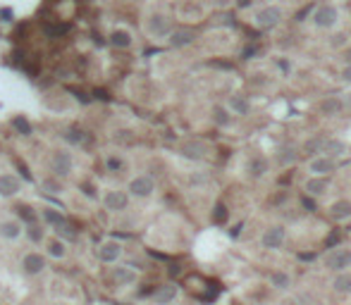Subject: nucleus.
<instances>
[{"label": "nucleus", "instance_id": "nucleus-32", "mask_svg": "<svg viewBox=\"0 0 351 305\" xmlns=\"http://www.w3.org/2000/svg\"><path fill=\"white\" fill-rule=\"evenodd\" d=\"M65 139H67L69 143H84V141H86V134L74 127V129H69V131L65 134Z\"/></svg>", "mask_w": 351, "mask_h": 305}, {"label": "nucleus", "instance_id": "nucleus-31", "mask_svg": "<svg viewBox=\"0 0 351 305\" xmlns=\"http://www.w3.org/2000/svg\"><path fill=\"white\" fill-rule=\"evenodd\" d=\"M12 127L19 131L22 136H29V134H31V124L24 120V117H14V120H12Z\"/></svg>", "mask_w": 351, "mask_h": 305}, {"label": "nucleus", "instance_id": "nucleus-11", "mask_svg": "<svg viewBox=\"0 0 351 305\" xmlns=\"http://www.w3.org/2000/svg\"><path fill=\"white\" fill-rule=\"evenodd\" d=\"M120 255H122V246L115 243V241H108V243H103L98 248V260L103 262H115Z\"/></svg>", "mask_w": 351, "mask_h": 305}, {"label": "nucleus", "instance_id": "nucleus-1", "mask_svg": "<svg viewBox=\"0 0 351 305\" xmlns=\"http://www.w3.org/2000/svg\"><path fill=\"white\" fill-rule=\"evenodd\" d=\"M340 22V10L335 5H318L313 10V24L318 29H332Z\"/></svg>", "mask_w": 351, "mask_h": 305}, {"label": "nucleus", "instance_id": "nucleus-44", "mask_svg": "<svg viewBox=\"0 0 351 305\" xmlns=\"http://www.w3.org/2000/svg\"><path fill=\"white\" fill-rule=\"evenodd\" d=\"M347 105H349V108H351V93H349V96H347Z\"/></svg>", "mask_w": 351, "mask_h": 305}, {"label": "nucleus", "instance_id": "nucleus-8", "mask_svg": "<svg viewBox=\"0 0 351 305\" xmlns=\"http://www.w3.org/2000/svg\"><path fill=\"white\" fill-rule=\"evenodd\" d=\"M53 172L57 176H67L72 172V157H69V152H62L57 151L53 155Z\"/></svg>", "mask_w": 351, "mask_h": 305}, {"label": "nucleus", "instance_id": "nucleus-6", "mask_svg": "<svg viewBox=\"0 0 351 305\" xmlns=\"http://www.w3.org/2000/svg\"><path fill=\"white\" fill-rule=\"evenodd\" d=\"M153 179L151 176H136V179H132V184H129V191H132L134 196H139V198H146V196H151L153 193Z\"/></svg>", "mask_w": 351, "mask_h": 305}, {"label": "nucleus", "instance_id": "nucleus-39", "mask_svg": "<svg viewBox=\"0 0 351 305\" xmlns=\"http://www.w3.org/2000/svg\"><path fill=\"white\" fill-rule=\"evenodd\" d=\"M29 239H31V241H41V239H43V231L31 224V227H29Z\"/></svg>", "mask_w": 351, "mask_h": 305}, {"label": "nucleus", "instance_id": "nucleus-19", "mask_svg": "<svg viewBox=\"0 0 351 305\" xmlns=\"http://www.w3.org/2000/svg\"><path fill=\"white\" fill-rule=\"evenodd\" d=\"M328 179L325 176H311L306 181V191L311 193V196H323L325 191H328Z\"/></svg>", "mask_w": 351, "mask_h": 305}, {"label": "nucleus", "instance_id": "nucleus-10", "mask_svg": "<svg viewBox=\"0 0 351 305\" xmlns=\"http://www.w3.org/2000/svg\"><path fill=\"white\" fill-rule=\"evenodd\" d=\"M22 267L26 274H41L45 270V260L38 255V253H29L22 260Z\"/></svg>", "mask_w": 351, "mask_h": 305}, {"label": "nucleus", "instance_id": "nucleus-38", "mask_svg": "<svg viewBox=\"0 0 351 305\" xmlns=\"http://www.w3.org/2000/svg\"><path fill=\"white\" fill-rule=\"evenodd\" d=\"M330 45H332V48H344V45H347V33H332V36H330Z\"/></svg>", "mask_w": 351, "mask_h": 305}, {"label": "nucleus", "instance_id": "nucleus-23", "mask_svg": "<svg viewBox=\"0 0 351 305\" xmlns=\"http://www.w3.org/2000/svg\"><path fill=\"white\" fill-rule=\"evenodd\" d=\"M182 152L187 155V157H194V160H201L203 155H206V146L198 141H191V143H184V148H182Z\"/></svg>", "mask_w": 351, "mask_h": 305}, {"label": "nucleus", "instance_id": "nucleus-5", "mask_svg": "<svg viewBox=\"0 0 351 305\" xmlns=\"http://www.w3.org/2000/svg\"><path fill=\"white\" fill-rule=\"evenodd\" d=\"M335 169V160L328 157V155H316L311 162H308V172L313 176H325Z\"/></svg>", "mask_w": 351, "mask_h": 305}, {"label": "nucleus", "instance_id": "nucleus-13", "mask_svg": "<svg viewBox=\"0 0 351 305\" xmlns=\"http://www.w3.org/2000/svg\"><path fill=\"white\" fill-rule=\"evenodd\" d=\"M177 298V286H172V284H167V286H158L153 291V301L158 305H167L172 303Z\"/></svg>", "mask_w": 351, "mask_h": 305}, {"label": "nucleus", "instance_id": "nucleus-27", "mask_svg": "<svg viewBox=\"0 0 351 305\" xmlns=\"http://www.w3.org/2000/svg\"><path fill=\"white\" fill-rule=\"evenodd\" d=\"M134 279H136V274H134V270H129V267H117L115 270V282L120 284H132Z\"/></svg>", "mask_w": 351, "mask_h": 305}, {"label": "nucleus", "instance_id": "nucleus-9", "mask_svg": "<svg viewBox=\"0 0 351 305\" xmlns=\"http://www.w3.org/2000/svg\"><path fill=\"white\" fill-rule=\"evenodd\" d=\"M127 203H129V198H127V193H124V191H108V193H105V207H108V210H112V212H120V210H124V207H127Z\"/></svg>", "mask_w": 351, "mask_h": 305}, {"label": "nucleus", "instance_id": "nucleus-17", "mask_svg": "<svg viewBox=\"0 0 351 305\" xmlns=\"http://www.w3.org/2000/svg\"><path fill=\"white\" fill-rule=\"evenodd\" d=\"M19 191V179L12 174L0 176V196H14Z\"/></svg>", "mask_w": 351, "mask_h": 305}, {"label": "nucleus", "instance_id": "nucleus-24", "mask_svg": "<svg viewBox=\"0 0 351 305\" xmlns=\"http://www.w3.org/2000/svg\"><path fill=\"white\" fill-rule=\"evenodd\" d=\"M110 43L115 45V48H129L132 45V36H129V31H112V36H110Z\"/></svg>", "mask_w": 351, "mask_h": 305}, {"label": "nucleus", "instance_id": "nucleus-28", "mask_svg": "<svg viewBox=\"0 0 351 305\" xmlns=\"http://www.w3.org/2000/svg\"><path fill=\"white\" fill-rule=\"evenodd\" d=\"M213 120H215V124H220V127H227L232 122V117H230V112H227V108H215L213 110Z\"/></svg>", "mask_w": 351, "mask_h": 305}, {"label": "nucleus", "instance_id": "nucleus-12", "mask_svg": "<svg viewBox=\"0 0 351 305\" xmlns=\"http://www.w3.org/2000/svg\"><path fill=\"white\" fill-rule=\"evenodd\" d=\"M342 110H344V100H342L340 96H328V98L320 100V112L328 115V117L337 115V112H342Z\"/></svg>", "mask_w": 351, "mask_h": 305}, {"label": "nucleus", "instance_id": "nucleus-3", "mask_svg": "<svg viewBox=\"0 0 351 305\" xmlns=\"http://www.w3.org/2000/svg\"><path fill=\"white\" fill-rule=\"evenodd\" d=\"M280 19H282V10L275 7V5H268L256 14V26L258 29H273V26L280 24Z\"/></svg>", "mask_w": 351, "mask_h": 305}, {"label": "nucleus", "instance_id": "nucleus-2", "mask_svg": "<svg viewBox=\"0 0 351 305\" xmlns=\"http://www.w3.org/2000/svg\"><path fill=\"white\" fill-rule=\"evenodd\" d=\"M325 267L332 270V272H347V267H351V251H344V248H337L332 251L325 258Z\"/></svg>", "mask_w": 351, "mask_h": 305}, {"label": "nucleus", "instance_id": "nucleus-21", "mask_svg": "<svg viewBox=\"0 0 351 305\" xmlns=\"http://www.w3.org/2000/svg\"><path fill=\"white\" fill-rule=\"evenodd\" d=\"M332 289L337 294H351V272H340L332 282Z\"/></svg>", "mask_w": 351, "mask_h": 305}, {"label": "nucleus", "instance_id": "nucleus-30", "mask_svg": "<svg viewBox=\"0 0 351 305\" xmlns=\"http://www.w3.org/2000/svg\"><path fill=\"white\" fill-rule=\"evenodd\" d=\"M43 31L50 36V38H55V36H62V33L69 31V26L67 24H45Z\"/></svg>", "mask_w": 351, "mask_h": 305}, {"label": "nucleus", "instance_id": "nucleus-25", "mask_svg": "<svg viewBox=\"0 0 351 305\" xmlns=\"http://www.w3.org/2000/svg\"><path fill=\"white\" fill-rule=\"evenodd\" d=\"M270 284H273L275 289H280V291H287L289 284H292V279H289L287 272H273L270 274Z\"/></svg>", "mask_w": 351, "mask_h": 305}, {"label": "nucleus", "instance_id": "nucleus-41", "mask_svg": "<svg viewBox=\"0 0 351 305\" xmlns=\"http://www.w3.org/2000/svg\"><path fill=\"white\" fill-rule=\"evenodd\" d=\"M342 79H344V81H349V84H351V65H347V67H344V69H342Z\"/></svg>", "mask_w": 351, "mask_h": 305}, {"label": "nucleus", "instance_id": "nucleus-14", "mask_svg": "<svg viewBox=\"0 0 351 305\" xmlns=\"http://www.w3.org/2000/svg\"><path fill=\"white\" fill-rule=\"evenodd\" d=\"M148 31L153 33V36H170V19L165 17V14H155L151 24H148Z\"/></svg>", "mask_w": 351, "mask_h": 305}, {"label": "nucleus", "instance_id": "nucleus-34", "mask_svg": "<svg viewBox=\"0 0 351 305\" xmlns=\"http://www.w3.org/2000/svg\"><path fill=\"white\" fill-rule=\"evenodd\" d=\"M323 146H325V139H311V141L306 143V152L318 155V152H323Z\"/></svg>", "mask_w": 351, "mask_h": 305}, {"label": "nucleus", "instance_id": "nucleus-37", "mask_svg": "<svg viewBox=\"0 0 351 305\" xmlns=\"http://www.w3.org/2000/svg\"><path fill=\"white\" fill-rule=\"evenodd\" d=\"M48 253H50L53 258H62V255H65V246H62V241H53V243L48 246Z\"/></svg>", "mask_w": 351, "mask_h": 305}, {"label": "nucleus", "instance_id": "nucleus-26", "mask_svg": "<svg viewBox=\"0 0 351 305\" xmlns=\"http://www.w3.org/2000/svg\"><path fill=\"white\" fill-rule=\"evenodd\" d=\"M55 231H57V236H62V239H67V241H74V239H77V229L72 227L67 219H65V222H60V224L55 227Z\"/></svg>", "mask_w": 351, "mask_h": 305}, {"label": "nucleus", "instance_id": "nucleus-40", "mask_svg": "<svg viewBox=\"0 0 351 305\" xmlns=\"http://www.w3.org/2000/svg\"><path fill=\"white\" fill-rule=\"evenodd\" d=\"M120 167H122V160H120V157H108V169H110V172H117Z\"/></svg>", "mask_w": 351, "mask_h": 305}, {"label": "nucleus", "instance_id": "nucleus-35", "mask_svg": "<svg viewBox=\"0 0 351 305\" xmlns=\"http://www.w3.org/2000/svg\"><path fill=\"white\" fill-rule=\"evenodd\" d=\"M213 222H215V224H225V222H227V207H225V205H215Z\"/></svg>", "mask_w": 351, "mask_h": 305}, {"label": "nucleus", "instance_id": "nucleus-15", "mask_svg": "<svg viewBox=\"0 0 351 305\" xmlns=\"http://www.w3.org/2000/svg\"><path fill=\"white\" fill-rule=\"evenodd\" d=\"M170 43L175 48H184V45L194 43V31L191 29H177V31L170 33Z\"/></svg>", "mask_w": 351, "mask_h": 305}, {"label": "nucleus", "instance_id": "nucleus-18", "mask_svg": "<svg viewBox=\"0 0 351 305\" xmlns=\"http://www.w3.org/2000/svg\"><path fill=\"white\" fill-rule=\"evenodd\" d=\"M297 160H299V151L292 148V146H285V148L277 151V164L280 167H289V164H294Z\"/></svg>", "mask_w": 351, "mask_h": 305}, {"label": "nucleus", "instance_id": "nucleus-42", "mask_svg": "<svg viewBox=\"0 0 351 305\" xmlns=\"http://www.w3.org/2000/svg\"><path fill=\"white\" fill-rule=\"evenodd\" d=\"M237 5H239V7H249V5H251V0H237Z\"/></svg>", "mask_w": 351, "mask_h": 305}, {"label": "nucleus", "instance_id": "nucleus-16", "mask_svg": "<svg viewBox=\"0 0 351 305\" xmlns=\"http://www.w3.org/2000/svg\"><path fill=\"white\" fill-rule=\"evenodd\" d=\"M323 152L328 155V157H340L347 152V143L340 141V139H325V146H323Z\"/></svg>", "mask_w": 351, "mask_h": 305}, {"label": "nucleus", "instance_id": "nucleus-22", "mask_svg": "<svg viewBox=\"0 0 351 305\" xmlns=\"http://www.w3.org/2000/svg\"><path fill=\"white\" fill-rule=\"evenodd\" d=\"M249 172H251L253 179H261V176L268 174V160L265 157H253L249 162Z\"/></svg>", "mask_w": 351, "mask_h": 305}, {"label": "nucleus", "instance_id": "nucleus-43", "mask_svg": "<svg viewBox=\"0 0 351 305\" xmlns=\"http://www.w3.org/2000/svg\"><path fill=\"white\" fill-rule=\"evenodd\" d=\"M344 60H347V65H351V48L347 50V55H344Z\"/></svg>", "mask_w": 351, "mask_h": 305}, {"label": "nucleus", "instance_id": "nucleus-36", "mask_svg": "<svg viewBox=\"0 0 351 305\" xmlns=\"http://www.w3.org/2000/svg\"><path fill=\"white\" fill-rule=\"evenodd\" d=\"M43 219H45V222H50L53 227H57L60 222H65V217H62V215H57L55 210H43Z\"/></svg>", "mask_w": 351, "mask_h": 305}, {"label": "nucleus", "instance_id": "nucleus-7", "mask_svg": "<svg viewBox=\"0 0 351 305\" xmlns=\"http://www.w3.org/2000/svg\"><path fill=\"white\" fill-rule=\"evenodd\" d=\"M227 112H232V115H249L251 112V100L246 98V96H242V93H234V96H230V103H227Z\"/></svg>", "mask_w": 351, "mask_h": 305}, {"label": "nucleus", "instance_id": "nucleus-4", "mask_svg": "<svg viewBox=\"0 0 351 305\" xmlns=\"http://www.w3.org/2000/svg\"><path fill=\"white\" fill-rule=\"evenodd\" d=\"M287 239V231L285 227H270L263 231V236H261V246L268 248V251H275V248H280Z\"/></svg>", "mask_w": 351, "mask_h": 305}, {"label": "nucleus", "instance_id": "nucleus-20", "mask_svg": "<svg viewBox=\"0 0 351 305\" xmlns=\"http://www.w3.org/2000/svg\"><path fill=\"white\" fill-rule=\"evenodd\" d=\"M330 212H332V217L337 219V222L349 219L351 217V200H337V203H332Z\"/></svg>", "mask_w": 351, "mask_h": 305}, {"label": "nucleus", "instance_id": "nucleus-33", "mask_svg": "<svg viewBox=\"0 0 351 305\" xmlns=\"http://www.w3.org/2000/svg\"><path fill=\"white\" fill-rule=\"evenodd\" d=\"M17 215H19L24 222H29V224H33V222H36V212H33L29 205H19V207H17Z\"/></svg>", "mask_w": 351, "mask_h": 305}, {"label": "nucleus", "instance_id": "nucleus-29", "mask_svg": "<svg viewBox=\"0 0 351 305\" xmlns=\"http://www.w3.org/2000/svg\"><path fill=\"white\" fill-rule=\"evenodd\" d=\"M0 234H2L5 239H17V236H19V224L5 222V224H0Z\"/></svg>", "mask_w": 351, "mask_h": 305}]
</instances>
